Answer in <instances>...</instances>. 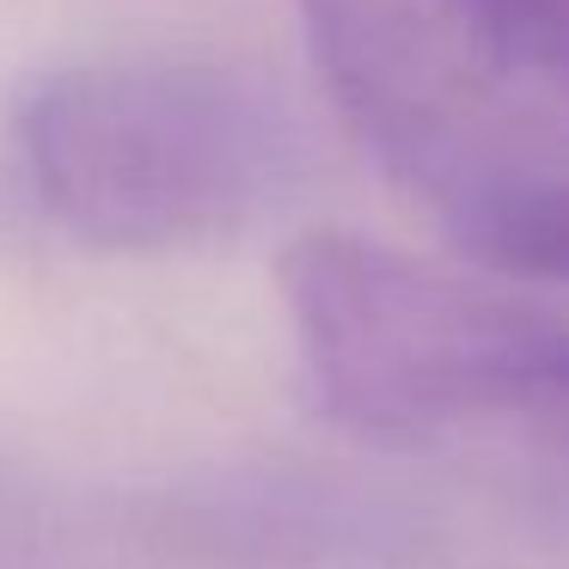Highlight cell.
Wrapping results in <instances>:
<instances>
[{
	"mask_svg": "<svg viewBox=\"0 0 569 569\" xmlns=\"http://www.w3.org/2000/svg\"><path fill=\"white\" fill-rule=\"evenodd\" d=\"M276 282L337 429L569 496V319L331 227L300 233Z\"/></svg>",
	"mask_w": 569,
	"mask_h": 569,
	"instance_id": "6da1fadb",
	"label": "cell"
},
{
	"mask_svg": "<svg viewBox=\"0 0 569 569\" xmlns=\"http://www.w3.org/2000/svg\"><path fill=\"white\" fill-rule=\"evenodd\" d=\"M343 123L466 251L539 270L569 227V104L466 0H300Z\"/></svg>",
	"mask_w": 569,
	"mask_h": 569,
	"instance_id": "7a4b0ae2",
	"label": "cell"
},
{
	"mask_svg": "<svg viewBox=\"0 0 569 569\" xmlns=\"http://www.w3.org/2000/svg\"><path fill=\"white\" fill-rule=\"evenodd\" d=\"M13 136L50 221L99 251L227 239L276 209L307 160L282 92L209 56H117L43 74Z\"/></svg>",
	"mask_w": 569,
	"mask_h": 569,
	"instance_id": "3957f363",
	"label": "cell"
},
{
	"mask_svg": "<svg viewBox=\"0 0 569 569\" xmlns=\"http://www.w3.org/2000/svg\"><path fill=\"white\" fill-rule=\"evenodd\" d=\"M490 38L569 104V0H466Z\"/></svg>",
	"mask_w": 569,
	"mask_h": 569,
	"instance_id": "277c9868",
	"label": "cell"
},
{
	"mask_svg": "<svg viewBox=\"0 0 569 569\" xmlns=\"http://www.w3.org/2000/svg\"><path fill=\"white\" fill-rule=\"evenodd\" d=\"M532 276H557V282H569V227L545 246V258H539V270H532Z\"/></svg>",
	"mask_w": 569,
	"mask_h": 569,
	"instance_id": "5b68a950",
	"label": "cell"
}]
</instances>
